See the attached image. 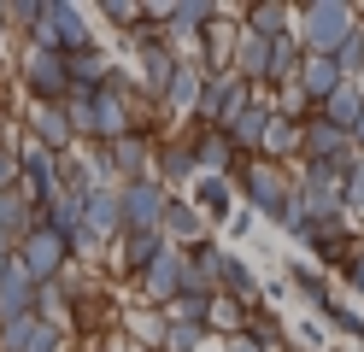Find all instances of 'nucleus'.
<instances>
[{"label": "nucleus", "mask_w": 364, "mask_h": 352, "mask_svg": "<svg viewBox=\"0 0 364 352\" xmlns=\"http://www.w3.org/2000/svg\"><path fill=\"white\" fill-rule=\"evenodd\" d=\"M358 18H364V12L347 6V0H300V6H294V41H300V53L329 59L335 47L353 36Z\"/></svg>", "instance_id": "nucleus-1"}, {"label": "nucleus", "mask_w": 364, "mask_h": 352, "mask_svg": "<svg viewBox=\"0 0 364 352\" xmlns=\"http://www.w3.org/2000/svg\"><path fill=\"white\" fill-rule=\"evenodd\" d=\"M235 200L253 211V218H270V223H282V211H288V194H294V176H288V164H270V159H241L235 171Z\"/></svg>", "instance_id": "nucleus-2"}, {"label": "nucleus", "mask_w": 364, "mask_h": 352, "mask_svg": "<svg viewBox=\"0 0 364 352\" xmlns=\"http://www.w3.org/2000/svg\"><path fill=\"white\" fill-rule=\"evenodd\" d=\"M30 47H48V53H88V47H100L95 23H88L82 6H71V0H41V12L30 23Z\"/></svg>", "instance_id": "nucleus-3"}, {"label": "nucleus", "mask_w": 364, "mask_h": 352, "mask_svg": "<svg viewBox=\"0 0 364 352\" xmlns=\"http://www.w3.org/2000/svg\"><path fill=\"white\" fill-rule=\"evenodd\" d=\"M18 82H24L30 106H65V100H71L65 53H48V47H24V59H18Z\"/></svg>", "instance_id": "nucleus-4"}, {"label": "nucleus", "mask_w": 364, "mask_h": 352, "mask_svg": "<svg viewBox=\"0 0 364 352\" xmlns=\"http://www.w3.org/2000/svg\"><path fill=\"white\" fill-rule=\"evenodd\" d=\"M12 258H18V270H24L30 288H41V282H59L65 270H71V247H65V235H53L48 223H36L24 241L12 247Z\"/></svg>", "instance_id": "nucleus-5"}, {"label": "nucleus", "mask_w": 364, "mask_h": 352, "mask_svg": "<svg viewBox=\"0 0 364 352\" xmlns=\"http://www.w3.org/2000/svg\"><path fill=\"white\" fill-rule=\"evenodd\" d=\"M165 206H171V194H165L153 176H141V182H118V218H124V235H159Z\"/></svg>", "instance_id": "nucleus-6"}, {"label": "nucleus", "mask_w": 364, "mask_h": 352, "mask_svg": "<svg viewBox=\"0 0 364 352\" xmlns=\"http://www.w3.org/2000/svg\"><path fill=\"white\" fill-rule=\"evenodd\" d=\"M153 182L165 188V194L176 200V194H188V182H194V147H188V135H165L153 147Z\"/></svg>", "instance_id": "nucleus-7"}, {"label": "nucleus", "mask_w": 364, "mask_h": 352, "mask_svg": "<svg viewBox=\"0 0 364 352\" xmlns=\"http://www.w3.org/2000/svg\"><path fill=\"white\" fill-rule=\"evenodd\" d=\"M135 288H141V305H171L176 299V288H182V252L176 247H159V258L147 270H135Z\"/></svg>", "instance_id": "nucleus-8"}, {"label": "nucleus", "mask_w": 364, "mask_h": 352, "mask_svg": "<svg viewBox=\"0 0 364 352\" xmlns=\"http://www.w3.org/2000/svg\"><path fill=\"white\" fill-rule=\"evenodd\" d=\"M82 229L95 235L100 247H112L124 235V218H118V182H100V188H88L82 194Z\"/></svg>", "instance_id": "nucleus-9"}, {"label": "nucleus", "mask_w": 364, "mask_h": 352, "mask_svg": "<svg viewBox=\"0 0 364 352\" xmlns=\"http://www.w3.org/2000/svg\"><path fill=\"white\" fill-rule=\"evenodd\" d=\"M182 200H188V206L200 211V218H206V229H212V223H230V218H235V206H241L230 176H194Z\"/></svg>", "instance_id": "nucleus-10"}, {"label": "nucleus", "mask_w": 364, "mask_h": 352, "mask_svg": "<svg viewBox=\"0 0 364 352\" xmlns=\"http://www.w3.org/2000/svg\"><path fill=\"white\" fill-rule=\"evenodd\" d=\"M182 135H188V147H194V176H230L241 164V153L230 147L223 129H182Z\"/></svg>", "instance_id": "nucleus-11"}, {"label": "nucleus", "mask_w": 364, "mask_h": 352, "mask_svg": "<svg viewBox=\"0 0 364 352\" xmlns=\"http://www.w3.org/2000/svg\"><path fill=\"white\" fill-rule=\"evenodd\" d=\"M218 294L223 299H235V305H264V288H259V276H253V265L247 258H235L230 247H223V258H218Z\"/></svg>", "instance_id": "nucleus-12"}, {"label": "nucleus", "mask_w": 364, "mask_h": 352, "mask_svg": "<svg viewBox=\"0 0 364 352\" xmlns=\"http://www.w3.org/2000/svg\"><path fill=\"white\" fill-rule=\"evenodd\" d=\"M264 65H270V41L253 36V30H235V47H230V65L223 70H235L247 88H264Z\"/></svg>", "instance_id": "nucleus-13"}, {"label": "nucleus", "mask_w": 364, "mask_h": 352, "mask_svg": "<svg viewBox=\"0 0 364 352\" xmlns=\"http://www.w3.org/2000/svg\"><path fill=\"white\" fill-rule=\"evenodd\" d=\"M206 235H212L206 218H200V211L182 200V194L165 206V218H159V241H165V247H194V241H206Z\"/></svg>", "instance_id": "nucleus-14"}, {"label": "nucleus", "mask_w": 364, "mask_h": 352, "mask_svg": "<svg viewBox=\"0 0 364 352\" xmlns=\"http://www.w3.org/2000/svg\"><path fill=\"white\" fill-rule=\"evenodd\" d=\"M241 30H253L264 41H282V36H294V6L288 0H247L241 6Z\"/></svg>", "instance_id": "nucleus-15"}, {"label": "nucleus", "mask_w": 364, "mask_h": 352, "mask_svg": "<svg viewBox=\"0 0 364 352\" xmlns=\"http://www.w3.org/2000/svg\"><path fill=\"white\" fill-rule=\"evenodd\" d=\"M200 82H206V65H194V59H176V70H171V82H165V100H159V112H171V117H182V124H188Z\"/></svg>", "instance_id": "nucleus-16"}, {"label": "nucleus", "mask_w": 364, "mask_h": 352, "mask_svg": "<svg viewBox=\"0 0 364 352\" xmlns=\"http://www.w3.org/2000/svg\"><path fill=\"white\" fill-rule=\"evenodd\" d=\"M282 288H288V294H300L311 311H323V305L335 299V288L323 282V270H311L306 258H288V265H282Z\"/></svg>", "instance_id": "nucleus-17"}, {"label": "nucleus", "mask_w": 364, "mask_h": 352, "mask_svg": "<svg viewBox=\"0 0 364 352\" xmlns=\"http://www.w3.org/2000/svg\"><path fill=\"white\" fill-rule=\"evenodd\" d=\"M165 311H153V305H129V311H124V341L129 346H141V352H159V346H165Z\"/></svg>", "instance_id": "nucleus-18"}, {"label": "nucleus", "mask_w": 364, "mask_h": 352, "mask_svg": "<svg viewBox=\"0 0 364 352\" xmlns=\"http://www.w3.org/2000/svg\"><path fill=\"white\" fill-rule=\"evenodd\" d=\"M341 82H347V77H341V70H335L329 59H317V53H306V59H300V77H294V88H300L311 106H323Z\"/></svg>", "instance_id": "nucleus-19"}, {"label": "nucleus", "mask_w": 364, "mask_h": 352, "mask_svg": "<svg viewBox=\"0 0 364 352\" xmlns=\"http://www.w3.org/2000/svg\"><path fill=\"white\" fill-rule=\"evenodd\" d=\"M159 247H165L159 235H118V241H112V265L135 276V270H147L153 258H159Z\"/></svg>", "instance_id": "nucleus-20"}, {"label": "nucleus", "mask_w": 364, "mask_h": 352, "mask_svg": "<svg viewBox=\"0 0 364 352\" xmlns=\"http://www.w3.org/2000/svg\"><path fill=\"white\" fill-rule=\"evenodd\" d=\"M358 112H364V94H358V82H341V88L329 94V100L317 106V117H323L329 129H341V135L353 129V117H358Z\"/></svg>", "instance_id": "nucleus-21"}, {"label": "nucleus", "mask_w": 364, "mask_h": 352, "mask_svg": "<svg viewBox=\"0 0 364 352\" xmlns=\"http://www.w3.org/2000/svg\"><path fill=\"white\" fill-rule=\"evenodd\" d=\"M65 70H71V94H95V88L106 82L112 59L100 53V47H88V53H71V59H65Z\"/></svg>", "instance_id": "nucleus-22"}, {"label": "nucleus", "mask_w": 364, "mask_h": 352, "mask_svg": "<svg viewBox=\"0 0 364 352\" xmlns=\"http://www.w3.org/2000/svg\"><path fill=\"white\" fill-rule=\"evenodd\" d=\"M300 41L282 36V41H270V65H264V88H288L294 77H300Z\"/></svg>", "instance_id": "nucleus-23"}, {"label": "nucleus", "mask_w": 364, "mask_h": 352, "mask_svg": "<svg viewBox=\"0 0 364 352\" xmlns=\"http://www.w3.org/2000/svg\"><path fill=\"white\" fill-rule=\"evenodd\" d=\"M200 329H206V335H223V341H230V335H241V329H247V305H235V299L212 294V305H206V323H200Z\"/></svg>", "instance_id": "nucleus-24"}, {"label": "nucleus", "mask_w": 364, "mask_h": 352, "mask_svg": "<svg viewBox=\"0 0 364 352\" xmlns=\"http://www.w3.org/2000/svg\"><path fill=\"white\" fill-rule=\"evenodd\" d=\"M329 65H335L347 82H358V77H364V18L353 23V36H347V41H341L335 53H329Z\"/></svg>", "instance_id": "nucleus-25"}, {"label": "nucleus", "mask_w": 364, "mask_h": 352, "mask_svg": "<svg viewBox=\"0 0 364 352\" xmlns=\"http://www.w3.org/2000/svg\"><path fill=\"white\" fill-rule=\"evenodd\" d=\"M317 323H329V329H335V335H347L353 346H364V317L353 311V305H341V299H329V305H323V311H317Z\"/></svg>", "instance_id": "nucleus-26"}, {"label": "nucleus", "mask_w": 364, "mask_h": 352, "mask_svg": "<svg viewBox=\"0 0 364 352\" xmlns=\"http://www.w3.org/2000/svg\"><path fill=\"white\" fill-rule=\"evenodd\" d=\"M36 329H41V317H36V311H24V317H6V323H0V352H30Z\"/></svg>", "instance_id": "nucleus-27"}, {"label": "nucleus", "mask_w": 364, "mask_h": 352, "mask_svg": "<svg viewBox=\"0 0 364 352\" xmlns=\"http://www.w3.org/2000/svg\"><path fill=\"white\" fill-rule=\"evenodd\" d=\"M206 329H200V323H171L165 329V346H159V352H206Z\"/></svg>", "instance_id": "nucleus-28"}, {"label": "nucleus", "mask_w": 364, "mask_h": 352, "mask_svg": "<svg viewBox=\"0 0 364 352\" xmlns=\"http://www.w3.org/2000/svg\"><path fill=\"white\" fill-rule=\"evenodd\" d=\"M24 311H36V288L18 276V282H6V288H0V323H6V317H24Z\"/></svg>", "instance_id": "nucleus-29"}, {"label": "nucleus", "mask_w": 364, "mask_h": 352, "mask_svg": "<svg viewBox=\"0 0 364 352\" xmlns=\"http://www.w3.org/2000/svg\"><path fill=\"white\" fill-rule=\"evenodd\" d=\"M100 18L112 23V30H141V0H106Z\"/></svg>", "instance_id": "nucleus-30"}, {"label": "nucleus", "mask_w": 364, "mask_h": 352, "mask_svg": "<svg viewBox=\"0 0 364 352\" xmlns=\"http://www.w3.org/2000/svg\"><path fill=\"white\" fill-rule=\"evenodd\" d=\"M6 188H18V135L0 141V194H6Z\"/></svg>", "instance_id": "nucleus-31"}, {"label": "nucleus", "mask_w": 364, "mask_h": 352, "mask_svg": "<svg viewBox=\"0 0 364 352\" xmlns=\"http://www.w3.org/2000/svg\"><path fill=\"white\" fill-rule=\"evenodd\" d=\"M30 352H65V329L59 323H41L36 341H30Z\"/></svg>", "instance_id": "nucleus-32"}, {"label": "nucleus", "mask_w": 364, "mask_h": 352, "mask_svg": "<svg viewBox=\"0 0 364 352\" xmlns=\"http://www.w3.org/2000/svg\"><path fill=\"white\" fill-rule=\"evenodd\" d=\"M341 276H347V288H353V294H364V241H358V252L347 258V270H341Z\"/></svg>", "instance_id": "nucleus-33"}, {"label": "nucleus", "mask_w": 364, "mask_h": 352, "mask_svg": "<svg viewBox=\"0 0 364 352\" xmlns=\"http://www.w3.org/2000/svg\"><path fill=\"white\" fill-rule=\"evenodd\" d=\"M223 229H230V235H247V229H253V211H247V206H235V218L223 223Z\"/></svg>", "instance_id": "nucleus-34"}, {"label": "nucleus", "mask_w": 364, "mask_h": 352, "mask_svg": "<svg viewBox=\"0 0 364 352\" xmlns=\"http://www.w3.org/2000/svg\"><path fill=\"white\" fill-rule=\"evenodd\" d=\"M347 141H353V153H364V112L353 117V129H347Z\"/></svg>", "instance_id": "nucleus-35"}, {"label": "nucleus", "mask_w": 364, "mask_h": 352, "mask_svg": "<svg viewBox=\"0 0 364 352\" xmlns=\"http://www.w3.org/2000/svg\"><path fill=\"white\" fill-rule=\"evenodd\" d=\"M218 352H259V346H253V341H247V335H230V341H223Z\"/></svg>", "instance_id": "nucleus-36"}, {"label": "nucleus", "mask_w": 364, "mask_h": 352, "mask_svg": "<svg viewBox=\"0 0 364 352\" xmlns=\"http://www.w3.org/2000/svg\"><path fill=\"white\" fill-rule=\"evenodd\" d=\"M0 141H12V112L0 106Z\"/></svg>", "instance_id": "nucleus-37"}, {"label": "nucleus", "mask_w": 364, "mask_h": 352, "mask_svg": "<svg viewBox=\"0 0 364 352\" xmlns=\"http://www.w3.org/2000/svg\"><path fill=\"white\" fill-rule=\"evenodd\" d=\"M0 36H6V18H0Z\"/></svg>", "instance_id": "nucleus-38"}, {"label": "nucleus", "mask_w": 364, "mask_h": 352, "mask_svg": "<svg viewBox=\"0 0 364 352\" xmlns=\"http://www.w3.org/2000/svg\"><path fill=\"white\" fill-rule=\"evenodd\" d=\"M353 352H364V346H353Z\"/></svg>", "instance_id": "nucleus-39"}]
</instances>
